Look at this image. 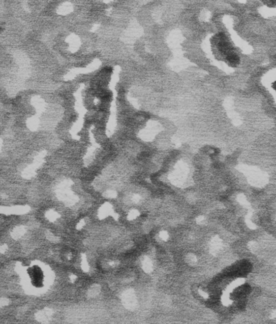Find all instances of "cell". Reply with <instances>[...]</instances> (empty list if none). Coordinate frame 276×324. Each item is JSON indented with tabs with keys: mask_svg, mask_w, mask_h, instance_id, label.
Wrapping results in <instances>:
<instances>
[{
	"mask_svg": "<svg viewBox=\"0 0 276 324\" xmlns=\"http://www.w3.org/2000/svg\"><path fill=\"white\" fill-rule=\"evenodd\" d=\"M226 60L230 66H237L240 63V58L234 53L228 55L226 57Z\"/></svg>",
	"mask_w": 276,
	"mask_h": 324,
	"instance_id": "cell-1",
	"label": "cell"
},
{
	"mask_svg": "<svg viewBox=\"0 0 276 324\" xmlns=\"http://www.w3.org/2000/svg\"><path fill=\"white\" fill-rule=\"evenodd\" d=\"M268 7H276V0H261Z\"/></svg>",
	"mask_w": 276,
	"mask_h": 324,
	"instance_id": "cell-2",
	"label": "cell"
},
{
	"mask_svg": "<svg viewBox=\"0 0 276 324\" xmlns=\"http://www.w3.org/2000/svg\"><path fill=\"white\" fill-rule=\"evenodd\" d=\"M272 88H274L275 90L276 91V83H274V84L272 85Z\"/></svg>",
	"mask_w": 276,
	"mask_h": 324,
	"instance_id": "cell-3",
	"label": "cell"
}]
</instances>
